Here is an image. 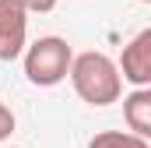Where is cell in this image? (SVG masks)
<instances>
[{"label":"cell","instance_id":"277c9868","mask_svg":"<svg viewBox=\"0 0 151 148\" xmlns=\"http://www.w3.org/2000/svg\"><path fill=\"white\" fill-rule=\"evenodd\" d=\"M119 78H127L130 85L144 88L151 85V32H137L123 46V57H119Z\"/></svg>","mask_w":151,"mask_h":148},{"label":"cell","instance_id":"6da1fadb","mask_svg":"<svg viewBox=\"0 0 151 148\" xmlns=\"http://www.w3.org/2000/svg\"><path fill=\"white\" fill-rule=\"evenodd\" d=\"M70 81H74V92L91 102V106H109L119 99L123 92V78H119V67L106 53H81L70 60Z\"/></svg>","mask_w":151,"mask_h":148},{"label":"cell","instance_id":"9c48e42d","mask_svg":"<svg viewBox=\"0 0 151 148\" xmlns=\"http://www.w3.org/2000/svg\"><path fill=\"white\" fill-rule=\"evenodd\" d=\"M141 4H151V0H141Z\"/></svg>","mask_w":151,"mask_h":148},{"label":"cell","instance_id":"ba28073f","mask_svg":"<svg viewBox=\"0 0 151 148\" xmlns=\"http://www.w3.org/2000/svg\"><path fill=\"white\" fill-rule=\"evenodd\" d=\"M25 11H39V14H46V11H53L56 7V0H18Z\"/></svg>","mask_w":151,"mask_h":148},{"label":"cell","instance_id":"3957f363","mask_svg":"<svg viewBox=\"0 0 151 148\" xmlns=\"http://www.w3.org/2000/svg\"><path fill=\"white\" fill-rule=\"evenodd\" d=\"M28 11L18 0H0V60H14L25 49Z\"/></svg>","mask_w":151,"mask_h":148},{"label":"cell","instance_id":"5b68a950","mask_svg":"<svg viewBox=\"0 0 151 148\" xmlns=\"http://www.w3.org/2000/svg\"><path fill=\"white\" fill-rule=\"evenodd\" d=\"M123 116H127V127L134 134H141V138L151 134V88L148 85L123 99Z\"/></svg>","mask_w":151,"mask_h":148},{"label":"cell","instance_id":"52a82bcc","mask_svg":"<svg viewBox=\"0 0 151 148\" xmlns=\"http://www.w3.org/2000/svg\"><path fill=\"white\" fill-rule=\"evenodd\" d=\"M11 131H14V113H11L4 102H0V141H4Z\"/></svg>","mask_w":151,"mask_h":148},{"label":"cell","instance_id":"8992f818","mask_svg":"<svg viewBox=\"0 0 151 148\" xmlns=\"http://www.w3.org/2000/svg\"><path fill=\"white\" fill-rule=\"evenodd\" d=\"M88 148H151L148 138H141V134H127V131H102V134H95Z\"/></svg>","mask_w":151,"mask_h":148},{"label":"cell","instance_id":"7a4b0ae2","mask_svg":"<svg viewBox=\"0 0 151 148\" xmlns=\"http://www.w3.org/2000/svg\"><path fill=\"white\" fill-rule=\"evenodd\" d=\"M70 60H74V49L67 46V39L42 36L25 53V74H28V81L39 85V88H53V85H60L67 78Z\"/></svg>","mask_w":151,"mask_h":148}]
</instances>
